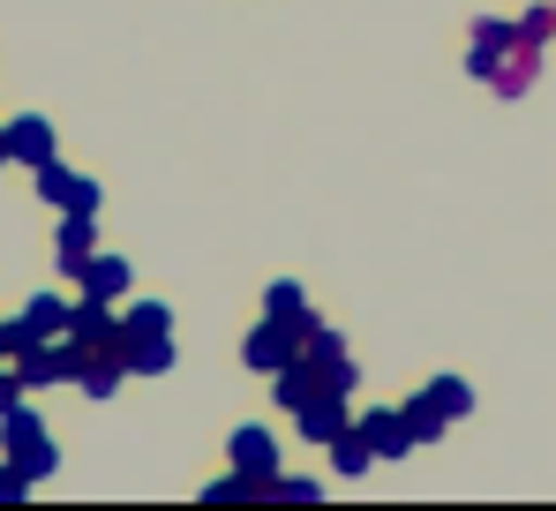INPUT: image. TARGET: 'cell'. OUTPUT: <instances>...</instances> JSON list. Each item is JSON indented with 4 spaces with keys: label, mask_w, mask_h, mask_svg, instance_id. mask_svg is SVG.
Returning <instances> with one entry per match:
<instances>
[{
    "label": "cell",
    "mask_w": 556,
    "mask_h": 511,
    "mask_svg": "<svg viewBox=\"0 0 556 511\" xmlns=\"http://www.w3.org/2000/svg\"><path fill=\"white\" fill-rule=\"evenodd\" d=\"M0 444H8V459H15V466H23L30 482H46V474L61 466V451H53V436H46V422H38V414H30L23 399H15V407L0 414Z\"/></svg>",
    "instance_id": "6da1fadb"
},
{
    "label": "cell",
    "mask_w": 556,
    "mask_h": 511,
    "mask_svg": "<svg viewBox=\"0 0 556 511\" xmlns=\"http://www.w3.org/2000/svg\"><path fill=\"white\" fill-rule=\"evenodd\" d=\"M293 353H301V332H293V324H278V316H264V324L249 332V346H241V361H249V369H264V376H278Z\"/></svg>",
    "instance_id": "7a4b0ae2"
},
{
    "label": "cell",
    "mask_w": 556,
    "mask_h": 511,
    "mask_svg": "<svg viewBox=\"0 0 556 511\" xmlns=\"http://www.w3.org/2000/svg\"><path fill=\"white\" fill-rule=\"evenodd\" d=\"M226 459H233V466H241V474H264V482H271L278 474V436L271 428H233V436H226Z\"/></svg>",
    "instance_id": "3957f363"
},
{
    "label": "cell",
    "mask_w": 556,
    "mask_h": 511,
    "mask_svg": "<svg viewBox=\"0 0 556 511\" xmlns=\"http://www.w3.org/2000/svg\"><path fill=\"white\" fill-rule=\"evenodd\" d=\"M38 196H46V203H61V211H98V188H91V180H76L61 159H46V166H38Z\"/></svg>",
    "instance_id": "277c9868"
},
{
    "label": "cell",
    "mask_w": 556,
    "mask_h": 511,
    "mask_svg": "<svg viewBox=\"0 0 556 511\" xmlns=\"http://www.w3.org/2000/svg\"><path fill=\"white\" fill-rule=\"evenodd\" d=\"M68 346H121V316H105V301H76L68 309Z\"/></svg>",
    "instance_id": "5b68a950"
},
{
    "label": "cell",
    "mask_w": 556,
    "mask_h": 511,
    "mask_svg": "<svg viewBox=\"0 0 556 511\" xmlns=\"http://www.w3.org/2000/svg\"><path fill=\"white\" fill-rule=\"evenodd\" d=\"M293 422H301L308 444H331V436L346 428V399H339V391H316V399H301V407H293Z\"/></svg>",
    "instance_id": "8992f818"
},
{
    "label": "cell",
    "mask_w": 556,
    "mask_h": 511,
    "mask_svg": "<svg viewBox=\"0 0 556 511\" xmlns=\"http://www.w3.org/2000/svg\"><path fill=\"white\" fill-rule=\"evenodd\" d=\"M121 361H128V376H159V369H174V346L166 332H121Z\"/></svg>",
    "instance_id": "52a82bcc"
},
{
    "label": "cell",
    "mask_w": 556,
    "mask_h": 511,
    "mask_svg": "<svg viewBox=\"0 0 556 511\" xmlns=\"http://www.w3.org/2000/svg\"><path fill=\"white\" fill-rule=\"evenodd\" d=\"M53 256H61V278H76V271H84V263L98 256L91 211H68V226H61V241H53Z\"/></svg>",
    "instance_id": "ba28073f"
},
{
    "label": "cell",
    "mask_w": 556,
    "mask_h": 511,
    "mask_svg": "<svg viewBox=\"0 0 556 511\" xmlns=\"http://www.w3.org/2000/svg\"><path fill=\"white\" fill-rule=\"evenodd\" d=\"M362 436H369L376 459H406L414 451V428H406V414H391V407L383 414H362Z\"/></svg>",
    "instance_id": "9c48e42d"
},
{
    "label": "cell",
    "mask_w": 556,
    "mask_h": 511,
    "mask_svg": "<svg viewBox=\"0 0 556 511\" xmlns=\"http://www.w3.org/2000/svg\"><path fill=\"white\" fill-rule=\"evenodd\" d=\"M76 286H84V301H121V294H128V263H121V256H91V263L76 271Z\"/></svg>",
    "instance_id": "30bf717a"
},
{
    "label": "cell",
    "mask_w": 556,
    "mask_h": 511,
    "mask_svg": "<svg viewBox=\"0 0 556 511\" xmlns=\"http://www.w3.org/2000/svg\"><path fill=\"white\" fill-rule=\"evenodd\" d=\"M511 46H519V30L489 15V23H473V53H466V68H473V76H489V68H496V53H511Z\"/></svg>",
    "instance_id": "8fae6325"
},
{
    "label": "cell",
    "mask_w": 556,
    "mask_h": 511,
    "mask_svg": "<svg viewBox=\"0 0 556 511\" xmlns=\"http://www.w3.org/2000/svg\"><path fill=\"white\" fill-rule=\"evenodd\" d=\"M0 136H8V159H23V166H46L53 159V128L46 121H8Z\"/></svg>",
    "instance_id": "7c38bea8"
},
{
    "label": "cell",
    "mask_w": 556,
    "mask_h": 511,
    "mask_svg": "<svg viewBox=\"0 0 556 511\" xmlns=\"http://www.w3.org/2000/svg\"><path fill=\"white\" fill-rule=\"evenodd\" d=\"M331 466H339L346 482H362V474H369V466H376L369 436H362V428H339V436H331Z\"/></svg>",
    "instance_id": "4fadbf2b"
},
{
    "label": "cell",
    "mask_w": 556,
    "mask_h": 511,
    "mask_svg": "<svg viewBox=\"0 0 556 511\" xmlns=\"http://www.w3.org/2000/svg\"><path fill=\"white\" fill-rule=\"evenodd\" d=\"M534 68H542V46H527V38H519V46H511V68H489V84L504 90V98H519V90L534 84Z\"/></svg>",
    "instance_id": "5bb4252c"
},
{
    "label": "cell",
    "mask_w": 556,
    "mask_h": 511,
    "mask_svg": "<svg viewBox=\"0 0 556 511\" xmlns=\"http://www.w3.org/2000/svg\"><path fill=\"white\" fill-rule=\"evenodd\" d=\"M264 316H278V324H293V332H301V339H308V332H316V316H308V309H301V286H271V301H264Z\"/></svg>",
    "instance_id": "9a60e30c"
},
{
    "label": "cell",
    "mask_w": 556,
    "mask_h": 511,
    "mask_svg": "<svg viewBox=\"0 0 556 511\" xmlns=\"http://www.w3.org/2000/svg\"><path fill=\"white\" fill-rule=\"evenodd\" d=\"M421 399H429V407H437V414H444V422H459L466 407H473V391H466L459 376H437V384H429V391H421Z\"/></svg>",
    "instance_id": "2e32d148"
},
{
    "label": "cell",
    "mask_w": 556,
    "mask_h": 511,
    "mask_svg": "<svg viewBox=\"0 0 556 511\" xmlns=\"http://www.w3.org/2000/svg\"><path fill=\"white\" fill-rule=\"evenodd\" d=\"M121 332H174V316H166L159 301H143V309H128V316H121Z\"/></svg>",
    "instance_id": "e0dca14e"
},
{
    "label": "cell",
    "mask_w": 556,
    "mask_h": 511,
    "mask_svg": "<svg viewBox=\"0 0 556 511\" xmlns=\"http://www.w3.org/2000/svg\"><path fill=\"white\" fill-rule=\"evenodd\" d=\"M511 30H519V38H527V46H549L556 15H549V8H527V15H519V23H511Z\"/></svg>",
    "instance_id": "ac0fdd59"
},
{
    "label": "cell",
    "mask_w": 556,
    "mask_h": 511,
    "mask_svg": "<svg viewBox=\"0 0 556 511\" xmlns=\"http://www.w3.org/2000/svg\"><path fill=\"white\" fill-rule=\"evenodd\" d=\"M23 489H30V474H23V466L8 459V466H0V497H23Z\"/></svg>",
    "instance_id": "d6986e66"
},
{
    "label": "cell",
    "mask_w": 556,
    "mask_h": 511,
    "mask_svg": "<svg viewBox=\"0 0 556 511\" xmlns=\"http://www.w3.org/2000/svg\"><path fill=\"white\" fill-rule=\"evenodd\" d=\"M15 399H23V376H15V361H8V369H0V414H8Z\"/></svg>",
    "instance_id": "ffe728a7"
},
{
    "label": "cell",
    "mask_w": 556,
    "mask_h": 511,
    "mask_svg": "<svg viewBox=\"0 0 556 511\" xmlns=\"http://www.w3.org/2000/svg\"><path fill=\"white\" fill-rule=\"evenodd\" d=\"M0 159H8V136H0Z\"/></svg>",
    "instance_id": "44dd1931"
}]
</instances>
